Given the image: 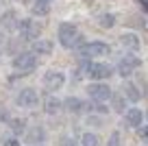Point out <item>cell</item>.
Masks as SVG:
<instances>
[{"mask_svg": "<svg viewBox=\"0 0 148 146\" xmlns=\"http://www.w3.org/2000/svg\"><path fill=\"white\" fill-rule=\"evenodd\" d=\"M59 41L65 48H76V46H83V35H79V31L74 28V24L63 22L59 26Z\"/></svg>", "mask_w": 148, "mask_h": 146, "instance_id": "1", "label": "cell"}, {"mask_svg": "<svg viewBox=\"0 0 148 146\" xmlns=\"http://www.w3.org/2000/svg\"><path fill=\"white\" fill-rule=\"evenodd\" d=\"M35 65H37L35 52H20V55H15V59H13V68L18 70L22 76H28V74L35 70Z\"/></svg>", "mask_w": 148, "mask_h": 146, "instance_id": "2", "label": "cell"}, {"mask_svg": "<svg viewBox=\"0 0 148 146\" xmlns=\"http://www.w3.org/2000/svg\"><path fill=\"white\" fill-rule=\"evenodd\" d=\"M18 31H20V37H22L24 41H35L37 37H39V33H42V26L37 22H31V20H22Z\"/></svg>", "mask_w": 148, "mask_h": 146, "instance_id": "3", "label": "cell"}, {"mask_svg": "<svg viewBox=\"0 0 148 146\" xmlns=\"http://www.w3.org/2000/svg\"><path fill=\"white\" fill-rule=\"evenodd\" d=\"M107 52H109V46L102 44V41H92V44H85L81 48L83 57H105Z\"/></svg>", "mask_w": 148, "mask_h": 146, "instance_id": "4", "label": "cell"}, {"mask_svg": "<svg viewBox=\"0 0 148 146\" xmlns=\"http://www.w3.org/2000/svg\"><path fill=\"white\" fill-rule=\"evenodd\" d=\"M139 65H142V61L137 59V57H133V55H126L124 59L120 61V63H118V72L122 74V76H131V72H133L135 68H139Z\"/></svg>", "mask_w": 148, "mask_h": 146, "instance_id": "5", "label": "cell"}, {"mask_svg": "<svg viewBox=\"0 0 148 146\" xmlns=\"http://www.w3.org/2000/svg\"><path fill=\"white\" fill-rule=\"evenodd\" d=\"M44 83H46V87H48L50 92H57V90H61V87H63L65 76H63L61 72H55V70H50V72L44 74Z\"/></svg>", "mask_w": 148, "mask_h": 146, "instance_id": "6", "label": "cell"}, {"mask_svg": "<svg viewBox=\"0 0 148 146\" xmlns=\"http://www.w3.org/2000/svg\"><path fill=\"white\" fill-rule=\"evenodd\" d=\"M89 96H92V101H107V98H111V90L109 85H105V83H92L89 85Z\"/></svg>", "mask_w": 148, "mask_h": 146, "instance_id": "7", "label": "cell"}, {"mask_svg": "<svg viewBox=\"0 0 148 146\" xmlns=\"http://www.w3.org/2000/svg\"><path fill=\"white\" fill-rule=\"evenodd\" d=\"M87 74L96 81H102V79H109L111 76V65L107 63H89L87 65Z\"/></svg>", "mask_w": 148, "mask_h": 146, "instance_id": "8", "label": "cell"}, {"mask_svg": "<svg viewBox=\"0 0 148 146\" xmlns=\"http://www.w3.org/2000/svg\"><path fill=\"white\" fill-rule=\"evenodd\" d=\"M15 103H18L20 107H33L37 103V92L33 90V87H26V90H22L15 96Z\"/></svg>", "mask_w": 148, "mask_h": 146, "instance_id": "9", "label": "cell"}, {"mask_svg": "<svg viewBox=\"0 0 148 146\" xmlns=\"http://www.w3.org/2000/svg\"><path fill=\"white\" fill-rule=\"evenodd\" d=\"M0 26L5 31H18L20 28V20L15 15V11H7V13L0 15Z\"/></svg>", "mask_w": 148, "mask_h": 146, "instance_id": "10", "label": "cell"}, {"mask_svg": "<svg viewBox=\"0 0 148 146\" xmlns=\"http://www.w3.org/2000/svg\"><path fill=\"white\" fill-rule=\"evenodd\" d=\"M33 50L39 52V55H50L52 52V41L50 39H39V37H37V39L33 41Z\"/></svg>", "mask_w": 148, "mask_h": 146, "instance_id": "11", "label": "cell"}, {"mask_svg": "<svg viewBox=\"0 0 148 146\" xmlns=\"http://www.w3.org/2000/svg\"><path fill=\"white\" fill-rule=\"evenodd\" d=\"M61 105H63V109H65V111H70V114H79V111H83V103H81L79 98H74V96L65 98Z\"/></svg>", "mask_w": 148, "mask_h": 146, "instance_id": "12", "label": "cell"}, {"mask_svg": "<svg viewBox=\"0 0 148 146\" xmlns=\"http://www.w3.org/2000/svg\"><path fill=\"white\" fill-rule=\"evenodd\" d=\"M52 0H35L33 2V15H48Z\"/></svg>", "mask_w": 148, "mask_h": 146, "instance_id": "13", "label": "cell"}, {"mask_svg": "<svg viewBox=\"0 0 148 146\" xmlns=\"http://www.w3.org/2000/svg\"><path fill=\"white\" fill-rule=\"evenodd\" d=\"M142 118H144V114L139 109H126V120L124 122L129 124V127H139V124H142Z\"/></svg>", "mask_w": 148, "mask_h": 146, "instance_id": "14", "label": "cell"}, {"mask_svg": "<svg viewBox=\"0 0 148 146\" xmlns=\"http://www.w3.org/2000/svg\"><path fill=\"white\" fill-rule=\"evenodd\" d=\"M120 41H122L124 48H129V50H137L139 48V39H137V35H133V33H124V35L120 37Z\"/></svg>", "mask_w": 148, "mask_h": 146, "instance_id": "15", "label": "cell"}, {"mask_svg": "<svg viewBox=\"0 0 148 146\" xmlns=\"http://www.w3.org/2000/svg\"><path fill=\"white\" fill-rule=\"evenodd\" d=\"M124 96L129 98L131 103H137L139 98H142V94H139V90L133 85V83H124Z\"/></svg>", "mask_w": 148, "mask_h": 146, "instance_id": "16", "label": "cell"}, {"mask_svg": "<svg viewBox=\"0 0 148 146\" xmlns=\"http://www.w3.org/2000/svg\"><path fill=\"white\" fill-rule=\"evenodd\" d=\"M111 105H113V111H126V96L111 94Z\"/></svg>", "mask_w": 148, "mask_h": 146, "instance_id": "17", "label": "cell"}, {"mask_svg": "<svg viewBox=\"0 0 148 146\" xmlns=\"http://www.w3.org/2000/svg\"><path fill=\"white\" fill-rule=\"evenodd\" d=\"M61 107H63V105H61V103L57 101L55 96H48V98H46V103H44V109H46V114H57V111H59Z\"/></svg>", "mask_w": 148, "mask_h": 146, "instance_id": "18", "label": "cell"}, {"mask_svg": "<svg viewBox=\"0 0 148 146\" xmlns=\"http://www.w3.org/2000/svg\"><path fill=\"white\" fill-rule=\"evenodd\" d=\"M39 142H44V129L35 127L31 133H28V144H39Z\"/></svg>", "mask_w": 148, "mask_h": 146, "instance_id": "19", "label": "cell"}, {"mask_svg": "<svg viewBox=\"0 0 148 146\" xmlns=\"http://www.w3.org/2000/svg\"><path fill=\"white\" fill-rule=\"evenodd\" d=\"M81 142H83V146H100V137L94 133H85Z\"/></svg>", "mask_w": 148, "mask_h": 146, "instance_id": "20", "label": "cell"}, {"mask_svg": "<svg viewBox=\"0 0 148 146\" xmlns=\"http://www.w3.org/2000/svg\"><path fill=\"white\" fill-rule=\"evenodd\" d=\"M98 22H100L102 28H111L113 24H116V15H113V13H105V15H100Z\"/></svg>", "mask_w": 148, "mask_h": 146, "instance_id": "21", "label": "cell"}, {"mask_svg": "<svg viewBox=\"0 0 148 146\" xmlns=\"http://www.w3.org/2000/svg\"><path fill=\"white\" fill-rule=\"evenodd\" d=\"M87 107H89V109H92V111H98V114H107V111H109V109H107V107L102 105L100 101H94V103H89Z\"/></svg>", "mask_w": 148, "mask_h": 146, "instance_id": "22", "label": "cell"}, {"mask_svg": "<svg viewBox=\"0 0 148 146\" xmlns=\"http://www.w3.org/2000/svg\"><path fill=\"white\" fill-rule=\"evenodd\" d=\"M109 146H122L120 144V133H118V131H113L109 135Z\"/></svg>", "mask_w": 148, "mask_h": 146, "instance_id": "23", "label": "cell"}, {"mask_svg": "<svg viewBox=\"0 0 148 146\" xmlns=\"http://www.w3.org/2000/svg\"><path fill=\"white\" fill-rule=\"evenodd\" d=\"M11 127H13L15 133H22V131H24V122H22V120H13V122H11Z\"/></svg>", "mask_w": 148, "mask_h": 146, "instance_id": "24", "label": "cell"}, {"mask_svg": "<svg viewBox=\"0 0 148 146\" xmlns=\"http://www.w3.org/2000/svg\"><path fill=\"white\" fill-rule=\"evenodd\" d=\"M137 135H139V140L148 142V127H139L137 129Z\"/></svg>", "mask_w": 148, "mask_h": 146, "instance_id": "25", "label": "cell"}, {"mask_svg": "<svg viewBox=\"0 0 148 146\" xmlns=\"http://www.w3.org/2000/svg\"><path fill=\"white\" fill-rule=\"evenodd\" d=\"M59 146H76V142L72 140V137H63V140H61V144Z\"/></svg>", "mask_w": 148, "mask_h": 146, "instance_id": "26", "label": "cell"}, {"mask_svg": "<svg viewBox=\"0 0 148 146\" xmlns=\"http://www.w3.org/2000/svg\"><path fill=\"white\" fill-rule=\"evenodd\" d=\"M87 122H89V124H100L102 120H100V118H96V116H89V120H87Z\"/></svg>", "mask_w": 148, "mask_h": 146, "instance_id": "27", "label": "cell"}, {"mask_svg": "<svg viewBox=\"0 0 148 146\" xmlns=\"http://www.w3.org/2000/svg\"><path fill=\"white\" fill-rule=\"evenodd\" d=\"M5 146H20V142H18V140H7Z\"/></svg>", "mask_w": 148, "mask_h": 146, "instance_id": "28", "label": "cell"}, {"mask_svg": "<svg viewBox=\"0 0 148 146\" xmlns=\"http://www.w3.org/2000/svg\"><path fill=\"white\" fill-rule=\"evenodd\" d=\"M131 24H133V26H142V22H139V18H131Z\"/></svg>", "mask_w": 148, "mask_h": 146, "instance_id": "29", "label": "cell"}, {"mask_svg": "<svg viewBox=\"0 0 148 146\" xmlns=\"http://www.w3.org/2000/svg\"><path fill=\"white\" fill-rule=\"evenodd\" d=\"M9 118V114H7V111H0V120H7Z\"/></svg>", "mask_w": 148, "mask_h": 146, "instance_id": "30", "label": "cell"}, {"mask_svg": "<svg viewBox=\"0 0 148 146\" xmlns=\"http://www.w3.org/2000/svg\"><path fill=\"white\" fill-rule=\"evenodd\" d=\"M144 5H146V11H148V0H144Z\"/></svg>", "mask_w": 148, "mask_h": 146, "instance_id": "31", "label": "cell"}, {"mask_svg": "<svg viewBox=\"0 0 148 146\" xmlns=\"http://www.w3.org/2000/svg\"><path fill=\"white\" fill-rule=\"evenodd\" d=\"M146 118H148V111H146Z\"/></svg>", "mask_w": 148, "mask_h": 146, "instance_id": "32", "label": "cell"}]
</instances>
